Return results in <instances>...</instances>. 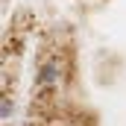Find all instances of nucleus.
I'll list each match as a JSON object with an SVG mask.
<instances>
[{
	"instance_id": "2",
	"label": "nucleus",
	"mask_w": 126,
	"mask_h": 126,
	"mask_svg": "<svg viewBox=\"0 0 126 126\" xmlns=\"http://www.w3.org/2000/svg\"><path fill=\"white\" fill-rule=\"evenodd\" d=\"M9 111H12V103L9 97H3V120H9Z\"/></svg>"
},
{
	"instance_id": "1",
	"label": "nucleus",
	"mask_w": 126,
	"mask_h": 126,
	"mask_svg": "<svg viewBox=\"0 0 126 126\" xmlns=\"http://www.w3.org/2000/svg\"><path fill=\"white\" fill-rule=\"evenodd\" d=\"M35 82H38V88H59L62 85V64H59V59H50V62L41 64Z\"/></svg>"
}]
</instances>
